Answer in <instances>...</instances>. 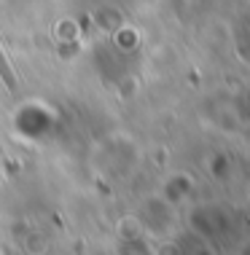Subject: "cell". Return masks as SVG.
Here are the masks:
<instances>
[{
    "instance_id": "cell-1",
    "label": "cell",
    "mask_w": 250,
    "mask_h": 255,
    "mask_svg": "<svg viewBox=\"0 0 250 255\" xmlns=\"http://www.w3.org/2000/svg\"><path fill=\"white\" fill-rule=\"evenodd\" d=\"M0 78H3V84L11 89H16V75H13V67H11V62H8V57L3 54V49H0Z\"/></svg>"
}]
</instances>
